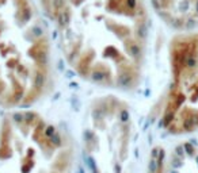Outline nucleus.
Masks as SVG:
<instances>
[{"instance_id":"f257e3e1","label":"nucleus","mask_w":198,"mask_h":173,"mask_svg":"<svg viewBox=\"0 0 198 173\" xmlns=\"http://www.w3.org/2000/svg\"><path fill=\"white\" fill-rule=\"evenodd\" d=\"M69 66L87 81L130 89L142 74L148 15L142 0H41Z\"/></svg>"},{"instance_id":"f03ea898","label":"nucleus","mask_w":198,"mask_h":173,"mask_svg":"<svg viewBox=\"0 0 198 173\" xmlns=\"http://www.w3.org/2000/svg\"><path fill=\"white\" fill-rule=\"evenodd\" d=\"M50 80V45L31 0H0V106L25 108Z\"/></svg>"},{"instance_id":"7ed1b4c3","label":"nucleus","mask_w":198,"mask_h":173,"mask_svg":"<svg viewBox=\"0 0 198 173\" xmlns=\"http://www.w3.org/2000/svg\"><path fill=\"white\" fill-rule=\"evenodd\" d=\"M71 146L63 131L31 111L0 115V173H68Z\"/></svg>"},{"instance_id":"20e7f679","label":"nucleus","mask_w":198,"mask_h":173,"mask_svg":"<svg viewBox=\"0 0 198 173\" xmlns=\"http://www.w3.org/2000/svg\"><path fill=\"white\" fill-rule=\"evenodd\" d=\"M171 84L163 123L172 134H198V33L171 42Z\"/></svg>"},{"instance_id":"39448f33","label":"nucleus","mask_w":198,"mask_h":173,"mask_svg":"<svg viewBox=\"0 0 198 173\" xmlns=\"http://www.w3.org/2000/svg\"><path fill=\"white\" fill-rule=\"evenodd\" d=\"M90 152L102 173H121L128 157L130 115L126 106L113 97L95 101L88 115Z\"/></svg>"},{"instance_id":"423d86ee","label":"nucleus","mask_w":198,"mask_h":173,"mask_svg":"<svg viewBox=\"0 0 198 173\" xmlns=\"http://www.w3.org/2000/svg\"><path fill=\"white\" fill-rule=\"evenodd\" d=\"M156 10L168 25L190 28L198 25V0H152Z\"/></svg>"},{"instance_id":"0eeeda50","label":"nucleus","mask_w":198,"mask_h":173,"mask_svg":"<svg viewBox=\"0 0 198 173\" xmlns=\"http://www.w3.org/2000/svg\"><path fill=\"white\" fill-rule=\"evenodd\" d=\"M167 173H198V149L185 147L174 152Z\"/></svg>"}]
</instances>
